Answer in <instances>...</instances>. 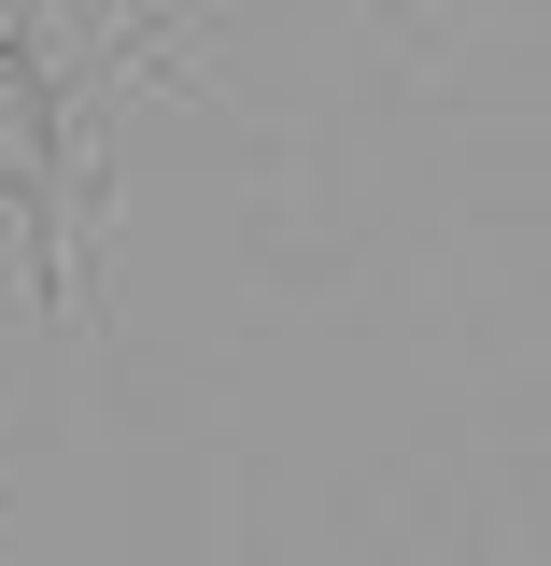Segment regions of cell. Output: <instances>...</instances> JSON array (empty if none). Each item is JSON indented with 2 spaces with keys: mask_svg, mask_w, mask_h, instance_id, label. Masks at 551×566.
<instances>
[{
  "mask_svg": "<svg viewBox=\"0 0 551 566\" xmlns=\"http://www.w3.org/2000/svg\"><path fill=\"white\" fill-rule=\"evenodd\" d=\"M57 199V85L0 43V212H43Z\"/></svg>",
  "mask_w": 551,
  "mask_h": 566,
  "instance_id": "obj_1",
  "label": "cell"
}]
</instances>
